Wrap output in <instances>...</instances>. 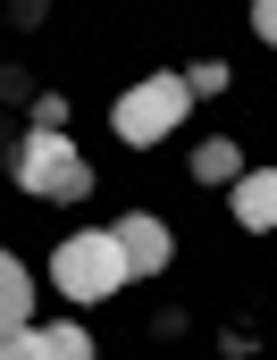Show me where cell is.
I'll return each mask as SVG.
<instances>
[{"label": "cell", "instance_id": "9", "mask_svg": "<svg viewBox=\"0 0 277 360\" xmlns=\"http://www.w3.org/2000/svg\"><path fill=\"white\" fill-rule=\"evenodd\" d=\"M185 84H193V101H202V92H227V59H202V68H185Z\"/></svg>", "mask_w": 277, "mask_h": 360}, {"label": "cell", "instance_id": "10", "mask_svg": "<svg viewBox=\"0 0 277 360\" xmlns=\"http://www.w3.org/2000/svg\"><path fill=\"white\" fill-rule=\"evenodd\" d=\"M252 34H261V42H277V0H252Z\"/></svg>", "mask_w": 277, "mask_h": 360}, {"label": "cell", "instance_id": "8", "mask_svg": "<svg viewBox=\"0 0 277 360\" xmlns=\"http://www.w3.org/2000/svg\"><path fill=\"white\" fill-rule=\"evenodd\" d=\"M193 176H202V184H227V193H235V176H244V151H235L227 134H210V143H193Z\"/></svg>", "mask_w": 277, "mask_h": 360}, {"label": "cell", "instance_id": "6", "mask_svg": "<svg viewBox=\"0 0 277 360\" xmlns=\"http://www.w3.org/2000/svg\"><path fill=\"white\" fill-rule=\"evenodd\" d=\"M25 319H34V276L17 269V252L0 260V335H25Z\"/></svg>", "mask_w": 277, "mask_h": 360}, {"label": "cell", "instance_id": "4", "mask_svg": "<svg viewBox=\"0 0 277 360\" xmlns=\"http://www.w3.org/2000/svg\"><path fill=\"white\" fill-rule=\"evenodd\" d=\"M118 243H126V269L135 276H160L168 260H177V235L152 218V210H135V218H118Z\"/></svg>", "mask_w": 277, "mask_h": 360}, {"label": "cell", "instance_id": "1", "mask_svg": "<svg viewBox=\"0 0 277 360\" xmlns=\"http://www.w3.org/2000/svg\"><path fill=\"white\" fill-rule=\"evenodd\" d=\"M126 276H135V269H126L118 226H85V235H68V243L51 252V285H59L68 302H109Z\"/></svg>", "mask_w": 277, "mask_h": 360}, {"label": "cell", "instance_id": "5", "mask_svg": "<svg viewBox=\"0 0 277 360\" xmlns=\"http://www.w3.org/2000/svg\"><path fill=\"white\" fill-rule=\"evenodd\" d=\"M235 218L252 235H277V168H244L235 176Z\"/></svg>", "mask_w": 277, "mask_h": 360}, {"label": "cell", "instance_id": "11", "mask_svg": "<svg viewBox=\"0 0 277 360\" xmlns=\"http://www.w3.org/2000/svg\"><path fill=\"white\" fill-rule=\"evenodd\" d=\"M0 360H25V344H17V335H0Z\"/></svg>", "mask_w": 277, "mask_h": 360}, {"label": "cell", "instance_id": "7", "mask_svg": "<svg viewBox=\"0 0 277 360\" xmlns=\"http://www.w3.org/2000/svg\"><path fill=\"white\" fill-rule=\"evenodd\" d=\"M17 344H25V360H92V335H85V327H25Z\"/></svg>", "mask_w": 277, "mask_h": 360}, {"label": "cell", "instance_id": "3", "mask_svg": "<svg viewBox=\"0 0 277 360\" xmlns=\"http://www.w3.org/2000/svg\"><path fill=\"white\" fill-rule=\"evenodd\" d=\"M185 109H193V84H185V76H143V84H126V92H118L109 126H118V143L152 151V143H168V134L185 126Z\"/></svg>", "mask_w": 277, "mask_h": 360}, {"label": "cell", "instance_id": "2", "mask_svg": "<svg viewBox=\"0 0 277 360\" xmlns=\"http://www.w3.org/2000/svg\"><path fill=\"white\" fill-rule=\"evenodd\" d=\"M8 176L25 184L34 201H85L92 193V168H85V151L59 134V126H34L17 151H8Z\"/></svg>", "mask_w": 277, "mask_h": 360}]
</instances>
